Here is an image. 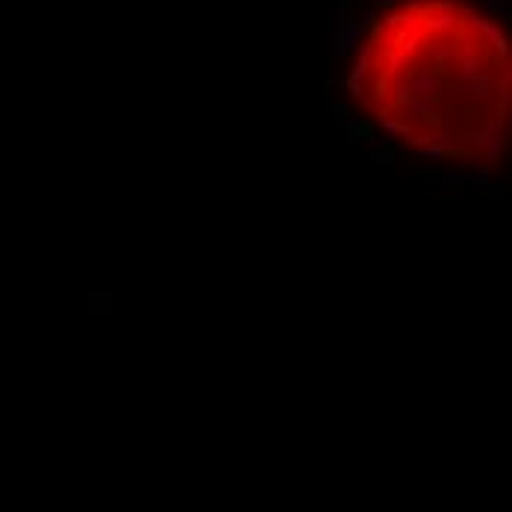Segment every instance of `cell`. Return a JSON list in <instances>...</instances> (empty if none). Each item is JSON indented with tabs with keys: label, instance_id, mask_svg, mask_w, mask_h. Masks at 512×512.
Here are the masks:
<instances>
[{
	"label": "cell",
	"instance_id": "obj_1",
	"mask_svg": "<svg viewBox=\"0 0 512 512\" xmlns=\"http://www.w3.org/2000/svg\"><path fill=\"white\" fill-rule=\"evenodd\" d=\"M507 0H345L330 95L383 162L492 189L510 162Z\"/></svg>",
	"mask_w": 512,
	"mask_h": 512
}]
</instances>
